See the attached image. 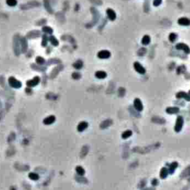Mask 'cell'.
I'll return each instance as SVG.
<instances>
[{"label": "cell", "mask_w": 190, "mask_h": 190, "mask_svg": "<svg viewBox=\"0 0 190 190\" xmlns=\"http://www.w3.org/2000/svg\"><path fill=\"white\" fill-rule=\"evenodd\" d=\"M110 52L108 50H101L97 54L98 57H99L100 59H108L110 57Z\"/></svg>", "instance_id": "cell-5"}, {"label": "cell", "mask_w": 190, "mask_h": 190, "mask_svg": "<svg viewBox=\"0 0 190 190\" xmlns=\"http://www.w3.org/2000/svg\"><path fill=\"white\" fill-rule=\"evenodd\" d=\"M189 94L190 95V90H189Z\"/></svg>", "instance_id": "cell-33"}, {"label": "cell", "mask_w": 190, "mask_h": 190, "mask_svg": "<svg viewBox=\"0 0 190 190\" xmlns=\"http://www.w3.org/2000/svg\"><path fill=\"white\" fill-rule=\"evenodd\" d=\"M47 42H48V37H46V35H43V43H42V45L43 46H45Z\"/></svg>", "instance_id": "cell-29"}, {"label": "cell", "mask_w": 190, "mask_h": 190, "mask_svg": "<svg viewBox=\"0 0 190 190\" xmlns=\"http://www.w3.org/2000/svg\"><path fill=\"white\" fill-rule=\"evenodd\" d=\"M150 42H151V37L148 36V35H145L142 39V43L144 45H148L150 43Z\"/></svg>", "instance_id": "cell-16"}, {"label": "cell", "mask_w": 190, "mask_h": 190, "mask_svg": "<svg viewBox=\"0 0 190 190\" xmlns=\"http://www.w3.org/2000/svg\"><path fill=\"white\" fill-rule=\"evenodd\" d=\"M73 66H74V68H75L77 69H80L83 67V62L81 60H78L75 63H73Z\"/></svg>", "instance_id": "cell-19"}, {"label": "cell", "mask_w": 190, "mask_h": 190, "mask_svg": "<svg viewBox=\"0 0 190 190\" xmlns=\"http://www.w3.org/2000/svg\"><path fill=\"white\" fill-rule=\"evenodd\" d=\"M87 127H88V123L87 122H81L78 125V130L79 132H82V131H84L86 128H87Z\"/></svg>", "instance_id": "cell-11"}, {"label": "cell", "mask_w": 190, "mask_h": 190, "mask_svg": "<svg viewBox=\"0 0 190 190\" xmlns=\"http://www.w3.org/2000/svg\"><path fill=\"white\" fill-rule=\"evenodd\" d=\"M111 124H112V121H111L110 119H108V120L104 121V122L101 124L100 127H101V128H102V129L107 128V127H108Z\"/></svg>", "instance_id": "cell-15"}, {"label": "cell", "mask_w": 190, "mask_h": 190, "mask_svg": "<svg viewBox=\"0 0 190 190\" xmlns=\"http://www.w3.org/2000/svg\"><path fill=\"white\" fill-rule=\"evenodd\" d=\"M177 39V34L174 33H171L169 36V40L171 43H174Z\"/></svg>", "instance_id": "cell-23"}, {"label": "cell", "mask_w": 190, "mask_h": 190, "mask_svg": "<svg viewBox=\"0 0 190 190\" xmlns=\"http://www.w3.org/2000/svg\"><path fill=\"white\" fill-rule=\"evenodd\" d=\"M6 2L9 6H15L17 4V0H6Z\"/></svg>", "instance_id": "cell-24"}, {"label": "cell", "mask_w": 190, "mask_h": 190, "mask_svg": "<svg viewBox=\"0 0 190 190\" xmlns=\"http://www.w3.org/2000/svg\"><path fill=\"white\" fill-rule=\"evenodd\" d=\"M183 125V118L182 116H178L177 118V121L174 126V130L176 132H180Z\"/></svg>", "instance_id": "cell-1"}, {"label": "cell", "mask_w": 190, "mask_h": 190, "mask_svg": "<svg viewBox=\"0 0 190 190\" xmlns=\"http://www.w3.org/2000/svg\"><path fill=\"white\" fill-rule=\"evenodd\" d=\"M178 24L183 26H188L190 25V19L186 17H181L177 21Z\"/></svg>", "instance_id": "cell-7"}, {"label": "cell", "mask_w": 190, "mask_h": 190, "mask_svg": "<svg viewBox=\"0 0 190 190\" xmlns=\"http://www.w3.org/2000/svg\"><path fill=\"white\" fill-rule=\"evenodd\" d=\"M107 14H108V18L111 20V21H113L116 19V14L115 11L111 9V8H108V10H107Z\"/></svg>", "instance_id": "cell-9"}, {"label": "cell", "mask_w": 190, "mask_h": 190, "mask_svg": "<svg viewBox=\"0 0 190 190\" xmlns=\"http://www.w3.org/2000/svg\"><path fill=\"white\" fill-rule=\"evenodd\" d=\"M54 121H55V117H54V116H49V117L45 118V119H44V121H43V122H44V124H45V125H51V124H52Z\"/></svg>", "instance_id": "cell-13"}, {"label": "cell", "mask_w": 190, "mask_h": 190, "mask_svg": "<svg viewBox=\"0 0 190 190\" xmlns=\"http://www.w3.org/2000/svg\"><path fill=\"white\" fill-rule=\"evenodd\" d=\"M180 111L179 108H175V107H171L166 109V113L169 114H175Z\"/></svg>", "instance_id": "cell-12"}, {"label": "cell", "mask_w": 190, "mask_h": 190, "mask_svg": "<svg viewBox=\"0 0 190 190\" xmlns=\"http://www.w3.org/2000/svg\"><path fill=\"white\" fill-rule=\"evenodd\" d=\"M36 62L38 63V64H42L45 62L44 61V58L42 57H37V59H36Z\"/></svg>", "instance_id": "cell-28"}, {"label": "cell", "mask_w": 190, "mask_h": 190, "mask_svg": "<svg viewBox=\"0 0 190 190\" xmlns=\"http://www.w3.org/2000/svg\"><path fill=\"white\" fill-rule=\"evenodd\" d=\"M134 67L135 70L138 73H139V74L143 75V74H145V72H146L145 69L143 66H142L139 62H135V63H134Z\"/></svg>", "instance_id": "cell-4"}, {"label": "cell", "mask_w": 190, "mask_h": 190, "mask_svg": "<svg viewBox=\"0 0 190 190\" xmlns=\"http://www.w3.org/2000/svg\"><path fill=\"white\" fill-rule=\"evenodd\" d=\"M176 97L177 99H185L186 101H190V95L189 94H187L186 92H179L178 93H177L176 95Z\"/></svg>", "instance_id": "cell-8"}, {"label": "cell", "mask_w": 190, "mask_h": 190, "mask_svg": "<svg viewBox=\"0 0 190 190\" xmlns=\"http://www.w3.org/2000/svg\"><path fill=\"white\" fill-rule=\"evenodd\" d=\"M176 49L178 50H182L186 54H189L190 53V48L189 47L188 45L183 43H179L176 45Z\"/></svg>", "instance_id": "cell-2"}, {"label": "cell", "mask_w": 190, "mask_h": 190, "mask_svg": "<svg viewBox=\"0 0 190 190\" xmlns=\"http://www.w3.org/2000/svg\"><path fill=\"white\" fill-rule=\"evenodd\" d=\"M40 82V78L39 77H34V79L31 80V81H28L27 82V85L28 87H34L38 84V83Z\"/></svg>", "instance_id": "cell-10"}, {"label": "cell", "mask_w": 190, "mask_h": 190, "mask_svg": "<svg viewBox=\"0 0 190 190\" xmlns=\"http://www.w3.org/2000/svg\"><path fill=\"white\" fill-rule=\"evenodd\" d=\"M29 177L31 178V179L34 180V181H37V180L39 179V176H38L37 174H35V173H31V174H29Z\"/></svg>", "instance_id": "cell-25"}, {"label": "cell", "mask_w": 190, "mask_h": 190, "mask_svg": "<svg viewBox=\"0 0 190 190\" xmlns=\"http://www.w3.org/2000/svg\"><path fill=\"white\" fill-rule=\"evenodd\" d=\"M169 174V171L168 169L166 168H163L160 171V177L162 178V179H164V178H165L166 177L168 176Z\"/></svg>", "instance_id": "cell-17"}, {"label": "cell", "mask_w": 190, "mask_h": 190, "mask_svg": "<svg viewBox=\"0 0 190 190\" xmlns=\"http://www.w3.org/2000/svg\"><path fill=\"white\" fill-rule=\"evenodd\" d=\"M43 31L48 33V34H52L53 32V30L50 28V27H48V26H45V27H43Z\"/></svg>", "instance_id": "cell-27"}, {"label": "cell", "mask_w": 190, "mask_h": 190, "mask_svg": "<svg viewBox=\"0 0 190 190\" xmlns=\"http://www.w3.org/2000/svg\"><path fill=\"white\" fill-rule=\"evenodd\" d=\"M50 42L52 43V45H55V46L58 45V41H57V40L54 36H52V37H50Z\"/></svg>", "instance_id": "cell-26"}, {"label": "cell", "mask_w": 190, "mask_h": 190, "mask_svg": "<svg viewBox=\"0 0 190 190\" xmlns=\"http://www.w3.org/2000/svg\"><path fill=\"white\" fill-rule=\"evenodd\" d=\"M76 172H77V173H78L79 175H81V176L84 175V174H85V170L83 169L81 166H77Z\"/></svg>", "instance_id": "cell-22"}, {"label": "cell", "mask_w": 190, "mask_h": 190, "mask_svg": "<svg viewBox=\"0 0 190 190\" xmlns=\"http://www.w3.org/2000/svg\"><path fill=\"white\" fill-rule=\"evenodd\" d=\"M177 162H173L171 165H170V168H169V173L170 174H173L174 170L177 169Z\"/></svg>", "instance_id": "cell-18"}, {"label": "cell", "mask_w": 190, "mask_h": 190, "mask_svg": "<svg viewBox=\"0 0 190 190\" xmlns=\"http://www.w3.org/2000/svg\"><path fill=\"white\" fill-rule=\"evenodd\" d=\"M151 183L153 184V185H154V186H156L157 185V181L156 180V179H154L152 182H151Z\"/></svg>", "instance_id": "cell-32"}, {"label": "cell", "mask_w": 190, "mask_h": 190, "mask_svg": "<svg viewBox=\"0 0 190 190\" xmlns=\"http://www.w3.org/2000/svg\"><path fill=\"white\" fill-rule=\"evenodd\" d=\"M8 82L10 85L14 88H20L22 86L21 82L17 80L16 78H14V77H10L8 80Z\"/></svg>", "instance_id": "cell-3"}, {"label": "cell", "mask_w": 190, "mask_h": 190, "mask_svg": "<svg viewBox=\"0 0 190 190\" xmlns=\"http://www.w3.org/2000/svg\"><path fill=\"white\" fill-rule=\"evenodd\" d=\"M72 78H73L74 79H79V78H81V75H80V73H78V72H74V73L72 74Z\"/></svg>", "instance_id": "cell-31"}, {"label": "cell", "mask_w": 190, "mask_h": 190, "mask_svg": "<svg viewBox=\"0 0 190 190\" xmlns=\"http://www.w3.org/2000/svg\"><path fill=\"white\" fill-rule=\"evenodd\" d=\"M161 3H162V0H154V2H153V5L155 7L159 6Z\"/></svg>", "instance_id": "cell-30"}, {"label": "cell", "mask_w": 190, "mask_h": 190, "mask_svg": "<svg viewBox=\"0 0 190 190\" xmlns=\"http://www.w3.org/2000/svg\"><path fill=\"white\" fill-rule=\"evenodd\" d=\"M22 52H26L27 50V41L25 38H22Z\"/></svg>", "instance_id": "cell-21"}, {"label": "cell", "mask_w": 190, "mask_h": 190, "mask_svg": "<svg viewBox=\"0 0 190 190\" xmlns=\"http://www.w3.org/2000/svg\"><path fill=\"white\" fill-rule=\"evenodd\" d=\"M131 136H132V131H131V130H126V131H125L122 134V135L123 139H127V138Z\"/></svg>", "instance_id": "cell-20"}, {"label": "cell", "mask_w": 190, "mask_h": 190, "mask_svg": "<svg viewBox=\"0 0 190 190\" xmlns=\"http://www.w3.org/2000/svg\"><path fill=\"white\" fill-rule=\"evenodd\" d=\"M95 75H96V77L97 78H99V79H104L107 77V73L105 72H104V71H97V72H96V74H95Z\"/></svg>", "instance_id": "cell-14"}, {"label": "cell", "mask_w": 190, "mask_h": 190, "mask_svg": "<svg viewBox=\"0 0 190 190\" xmlns=\"http://www.w3.org/2000/svg\"><path fill=\"white\" fill-rule=\"evenodd\" d=\"M134 108L138 111H142L143 110V105L139 99H135L134 101Z\"/></svg>", "instance_id": "cell-6"}]
</instances>
